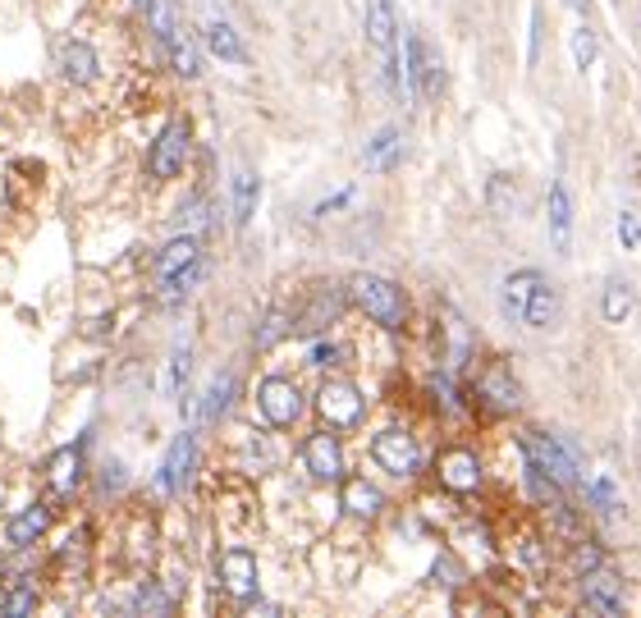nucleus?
<instances>
[{
    "label": "nucleus",
    "mask_w": 641,
    "mask_h": 618,
    "mask_svg": "<svg viewBox=\"0 0 641 618\" xmlns=\"http://www.w3.org/2000/svg\"><path fill=\"white\" fill-rule=\"evenodd\" d=\"M500 307L527 330H550L559 321V289L541 271H513L500 284Z\"/></svg>",
    "instance_id": "f257e3e1"
},
{
    "label": "nucleus",
    "mask_w": 641,
    "mask_h": 618,
    "mask_svg": "<svg viewBox=\"0 0 641 618\" xmlns=\"http://www.w3.org/2000/svg\"><path fill=\"white\" fill-rule=\"evenodd\" d=\"M348 298L362 307V312L385 330H399L403 316H408V303H403V289L385 275H371V271H358L348 280Z\"/></svg>",
    "instance_id": "f03ea898"
},
{
    "label": "nucleus",
    "mask_w": 641,
    "mask_h": 618,
    "mask_svg": "<svg viewBox=\"0 0 641 618\" xmlns=\"http://www.w3.org/2000/svg\"><path fill=\"white\" fill-rule=\"evenodd\" d=\"M522 454H527V467H532V472L550 477L555 486H573L577 481V458H573V449H568L559 435L532 431L527 440H522Z\"/></svg>",
    "instance_id": "7ed1b4c3"
},
{
    "label": "nucleus",
    "mask_w": 641,
    "mask_h": 618,
    "mask_svg": "<svg viewBox=\"0 0 641 618\" xmlns=\"http://www.w3.org/2000/svg\"><path fill=\"white\" fill-rule=\"evenodd\" d=\"M367 42L381 55V74L394 92H403L399 83V55H394V42H399V23H394V5L390 0H371L367 10Z\"/></svg>",
    "instance_id": "20e7f679"
},
{
    "label": "nucleus",
    "mask_w": 641,
    "mask_h": 618,
    "mask_svg": "<svg viewBox=\"0 0 641 618\" xmlns=\"http://www.w3.org/2000/svg\"><path fill=\"white\" fill-rule=\"evenodd\" d=\"M257 408H261V417H266L271 426H294L298 417H303V394H298L294 380L266 376L257 385Z\"/></svg>",
    "instance_id": "39448f33"
},
{
    "label": "nucleus",
    "mask_w": 641,
    "mask_h": 618,
    "mask_svg": "<svg viewBox=\"0 0 641 618\" xmlns=\"http://www.w3.org/2000/svg\"><path fill=\"white\" fill-rule=\"evenodd\" d=\"M188 161V124L184 120H170L161 129V138L152 142V156H147V170L156 179H174V174L184 170Z\"/></svg>",
    "instance_id": "423d86ee"
},
{
    "label": "nucleus",
    "mask_w": 641,
    "mask_h": 618,
    "mask_svg": "<svg viewBox=\"0 0 641 618\" xmlns=\"http://www.w3.org/2000/svg\"><path fill=\"white\" fill-rule=\"evenodd\" d=\"M371 458H376L385 472H394V477H417V467H422V454H417L413 435H403V431L376 435V440H371Z\"/></svg>",
    "instance_id": "0eeeda50"
},
{
    "label": "nucleus",
    "mask_w": 641,
    "mask_h": 618,
    "mask_svg": "<svg viewBox=\"0 0 641 618\" xmlns=\"http://www.w3.org/2000/svg\"><path fill=\"white\" fill-rule=\"evenodd\" d=\"M316 408H321V417H326L330 426H353V422H362L367 399H362V390L358 385H348V380H326Z\"/></svg>",
    "instance_id": "6e6552de"
},
{
    "label": "nucleus",
    "mask_w": 641,
    "mask_h": 618,
    "mask_svg": "<svg viewBox=\"0 0 641 618\" xmlns=\"http://www.w3.org/2000/svg\"><path fill=\"white\" fill-rule=\"evenodd\" d=\"M193 463H197V445L193 435H174V445L165 449L161 458V472H156V490L161 495H179V490L188 486V477H193Z\"/></svg>",
    "instance_id": "1a4fd4ad"
},
{
    "label": "nucleus",
    "mask_w": 641,
    "mask_h": 618,
    "mask_svg": "<svg viewBox=\"0 0 641 618\" xmlns=\"http://www.w3.org/2000/svg\"><path fill=\"white\" fill-rule=\"evenodd\" d=\"M303 463H307V472H312L316 481H339L344 477V449H339V440L330 431H316L312 440H307Z\"/></svg>",
    "instance_id": "9d476101"
},
{
    "label": "nucleus",
    "mask_w": 641,
    "mask_h": 618,
    "mask_svg": "<svg viewBox=\"0 0 641 618\" xmlns=\"http://www.w3.org/2000/svg\"><path fill=\"white\" fill-rule=\"evenodd\" d=\"M220 582H225V591H234V596L248 600L252 591H257V554L243 550V545L225 550L220 554Z\"/></svg>",
    "instance_id": "9b49d317"
},
{
    "label": "nucleus",
    "mask_w": 641,
    "mask_h": 618,
    "mask_svg": "<svg viewBox=\"0 0 641 618\" xmlns=\"http://www.w3.org/2000/svg\"><path fill=\"white\" fill-rule=\"evenodd\" d=\"M399 156H403V133H399V129H381L376 138L367 142L362 165H367L371 174H390L394 165H399Z\"/></svg>",
    "instance_id": "f8f14e48"
},
{
    "label": "nucleus",
    "mask_w": 641,
    "mask_h": 618,
    "mask_svg": "<svg viewBox=\"0 0 641 618\" xmlns=\"http://www.w3.org/2000/svg\"><path fill=\"white\" fill-rule=\"evenodd\" d=\"M550 234H555V248L568 252V239H573V193H568L564 179L550 184Z\"/></svg>",
    "instance_id": "ddd939ff"
},
{
    "label": "nucleus",
    "mask_w": 641,
    "mask_h": 618,
    "mask_svg": "<svg viewBox=\"0 0 641 618\" xmlns=\"http://www.w3.org/2000/svg\"><path fill=\"white\" fill-rule=\"evenodd\" d=\"M97 51H92V46L87 42H65L60 46V74L69 78V83H92V78H97Z\"/></svg>",
    "instance_id": "4468645a"
},
{
    "label": "nucleus",
    "mask_w": 641,
    "mask_h": 618,
    "mask_svg": "<svg viewBox=\"0 0 641 618\" xmlns=\"http://www.w3.org/2000/svg\"><path fill=\"white\" fill-rule=\"evenodd\" d=\"M229 193H234V225L248 229L252 216H257V197H261V179L252 170H234L229 179Z\"/></svg>",
    "instance_id": "2eb2a0df"
},
{
    "label": "nucleus",
    "mask_w": 641,
    "mask_h": 618,
    "mask_svg": "<svg viewBox=\"0 0 641 618\" xmlns=\"http://www.w3.org/2000/svg\"><path fill=\"white\" fill-rule=\"evenodd\" d=\"M440 472H445L449 490H477V481H481V467H477V454H472V449H449V454L440 458Z\"/></svg>",
    "instance_id": "dca6fc26"
},
{
    "label": "nucleus",
    "mask_w": 641,
    "mask_h": 618,
    "mask_svg": "<svg viewBox=\"0 0 641 618\" xmlns=\"http://www.w3.org/2000/svg\"><path fill=\"white\" fill-rule=\"evenodd\" d=\"M51 527V509H42V504H33V509H23L10 518V527H5V536H10L14 550H28V545L37 541V536Z\"/></svg>",
    "instance_id": "f3484780"
},
{
    "label": "nucleus",
    "mask_w": 641,
    "mask_h": 618,
    "mask_svg": "<svg viewBox=\"0 0 641 618\" xmlns=\"http://www.w3.org/2000/svg\"><path fill=\"white\" fill-rule=\"evenodd\" d=\"M344 509L353 513V518H376V513L385 509V495L371 486L367 477H353V481H344Z\"/></svg>",
    "instance_id": "a211bd4d"
},
{
    "label": "nucleus",
    "mask_w": 641,
    "mask_h": 618,
    "mask_svg": "<svg viewBox=\"0 0 641 618\" xmlns=\"http://www.w3.org/2000/svg\"><path fill=\"white\" fill-rule=\"evenodd\" d=\"M202 257V243H197V234H179V239H170L165 243V252L156 257V275H174V271H184L188 261H197Z\"/></svg>",
    "instance_id": "6ab92c4d"
},
{
    "label": "nucleus",
    "mask_w": 641,
    "mask_h": 618,
    "mask_svg": "<svg viewBox=\"0 0 641 618\" xmlns=\"http://www.w3.org/2000/svg\"><path fill=\"white\" fill-rule=\"evenodd\" d=\"M207 51H211V55H220L225 65H243V60H248V51H243L239 33H234V28H229L225 19L207 23Z\"/></svg>",
    "instance_id": "aec40b11"
},
{
    "label": "nucleus",
    "mask_w": 641,
    "mask_h": 618,
    "mask_svg": "<svg viewBox=\"0 0 641 618\" xmlns=\"http://www.w3.org/2000/svg\"><path fill=\"white\" fill-rule=\"evenodd\" d=\"M339 312H344V298H339V293L316 289V303H312V312H303V316H298V326H294V330H303V335H316V330H326Z\"/></svg>",
    "instance_id": "412c9836"
},
{
    "label": "nucleus",
    "mask_w": 641,
    "mask_h": 618,
    "mask_svg": "<svg viewBox=\"0 0 641 618\" xmlns=\"http://www.w3.org/2000/svg\"><path fill=\"white\" fill-rule=\"evenodd\" d=\"M229 399H234V376L225 371V376H216V380L207 385V399H202V422L216 426L220 417L229 412Z\"/></svg>",
    "instance_id": "4be33fe9"
},
{
    "label": "nucleus",
    "mask_w": 641,
    "mask_h": 618,
    "mask_svg": "<svg viewBox=\"0 0 641 618\" xmlns=\"http://www.w3.org/2000/svg\"><path fill=\"white\" fill-rule=\"evenodd\" d=\"M78 467H83L78 449H60V454H51V490L55 495H69V490L78 486Z\"/></svg>",
    "instance_id": "5701e85b"
},
{
    "label": "nucleus",
    "mask_w": 641,
    "mask_h": 618,
    "mask_svg": "<svg viewBox=\"0 0 641 618\" xmlns=\"http://www.w3.org/2000/svg\"><path fill=\"white\" fill-rule=\"evenodd\" d=\"M587 605L600 609V614H609V618H619V614H623L619 586L609 582V577H587Z\"/></svg>",
    "instance_id": "b1692460"
},
{
    "label": "nucleus",
    "mask_w": 641,
    "mask_h": 618,
    "mask_svg": "<svg viewBox=\"0 0 641 618\" xmlns=\"http://www.w3.org/2000/svg\"><path fill=\"white\" fill-rule=\"evenodd\" d=\"M632 298H637V293H632V280H614V284H609V289H605V321H609V326H623V321H628Z\"/></svg>",
    "instance_id": "393cba45"
},
{
    "label": "nucleus",
    "mask_w": 641,
    "mask_h": 618,
    "mask_svg": "<svg viewBox=\"0 0 641 618\" xmlns=\"http://www.w3.org/2000/svg\"><path fill=\"white\" fill-rule=\"evenodd\" d=\"M170 65H174V74L179 78H197V46L193 42H184L179 33H170Z\"/></svg>",
    "instance_id": "a878e982"
},
{
    "label": "nucleus",
    "mask_w": 641,
    "mask_h": 618,
    "mask_svg": "<svg viewBox=\"0 0 641 618\" xmlns=\"http://www.w3.org/2000/svg\"><path fill=\"white\" fill-rule=\"evenodd\" d=\"M184 380H188V348H174L170 362H165V399H179V390H184Z\"/></svg>",
    "instance_id": "bb28decb"
},
{
    "label": "nucleus",
    "mask_w": 641,
    "mask_h": 618,
    "mask_svg": "<svg viewBox=\"0 0 641 618\" xmlns=\"http://www.w3.org/2000/svg\"><path fill=\"white\" fill-rule=\"evenodd\" d=\"M289 330H294V321H289V316L275 307V312L261 321V330H257V348H261V353H266V348H275L284 335H289Z\"/></svg>",
    "instance_id": "cd10ccee"
},
{
    "label": "nucleus",
    "mask_w": 641,
    "mask_h": 618,
    "mask_svg": "<svg viewBox=\"0 0 641 618\" xmlns=\"http://www.w3.org/2000/svg\"><path fill=\"white\" fill-rule=\"evenodd\" d=\"M573 60H577V69H591L596 65V33H591L587 23L573 33Z\"/></svg>",
    "instance_id": "c85d7f7f"
},
{
    "label": "nucleus",
    "mask_w": 641,
    "mask_h": 618,
    "mask_svg": "<svg viewBox=\"0 0 641 618\" xmlns=\"http://www.w3.org/2000/svg\"><path fill=\"white\" fill-rule=\"evenodd\" d=\"M147 19H152L156 37H161V42H170V33H174V10H170V0H152V5H147Z\"/></svg>",
    "instance_id": "c756f323"
},
{
    "label": "nucleus",
    "mask_w": 641,
    "mask_h": 618,
    "mask_svg": "<svg viewBox=\"0 0 641 618\" xmlns=\"http://www.w3.org/2000/svg\"><path fill=\"white\" fill-rule=\"evenodd\" d=\"M344 358H348L344 344H316L312 353H307V362H312V367H339Z\"/></svg>",
    "instance_id": "7c9ffc66"
},
{
    "label": "nucleus",
    "mask_w": 641,
    "mask_h": 618,
    "mask_svg": "<svg viewBox=\"0 0 641 618\" xmlns=\"http://www.w3.org/2000/svg\"><path fill=\"white\" fill-rule=\"evenodd\" d=\"M133 609H152V614H170V609H174V600H170V596H161L156 586H142V591H138V600H133Z\"/></svg>",
    "instance_id": "2f4dec72"
},
{
    "label": "nucleus",
    "mask_w": 641,
    "mask_h": 618,
    "mask_svg": "<svg viewBox=\"0 0 641 618\" xmlns=\"http://www.w3.org/2000/svg\"><path fill=\"white\" fill-rule=\"evenodd\" d=\"M619 239L628 252H637V206H623V216H619Z\"/></svg>",
    "instance_id": "473e14b6"
},
{
    "label": "nucleus",
    "mask_w": 641,
    "mask_h": 618,
    "mask_svg": "<svg viewBox=\"0 0 641 618\" xmlns=\"http://www.w3.org/2000/svg\"><path fill=\"white\" fill-rule=\"evenodd\" d=\"M28 609H37V591H14L0 600V614H28Z\"/></svg>",
    "instance_id": "72a5a7b5"
},
{
    "label": "nucleus",
    "mask_w": 641,
    "mask_h": 618,
    "mask_svg": "<svg viewBox=\"0 0 641 618\" xmlns=\"http://www.w3.org/2000/svg\"><path fill=\"white\" fill-rule=\"evenodd\" d=\"M587 490H591V499H596V504H600V509H605V513H614V509H619V495H614V486H609L605 477H596Z\"/></svg>",
    "instance_id": "f704fd0d"
},
{
    "label": "nucleus",
    "mask_w": 641,
    "mask_h": 618,
    "mask_svg": "<svg viewBox=\"0 0 641 618\" xmlns=\"http://www.w3.org/2000/svg\"><path fill=\"white\" fill-rule=\"evenodd\" d=\"M188 225L193 229L207 225V197H193V202H188Z\"/></svg>",
    "instance_id": "c9c22d12"
},
{
    "label": "nucleus",
    "mask_w": 641,
    "mask_h": 618,
    "mask_svg": "<svg viewBox=\"0 0 641 618\" xmlns=\"http://www.w3.org/2000/svg\"><path fill=\"white\" fill-rule=\"evenodd\" d=\"M568 5H573L577 14H587V5H591V0H568Z\"/></svg>",
    "instance_id": "e433bc0d"
}]
</instances>
